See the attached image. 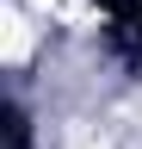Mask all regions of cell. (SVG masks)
<instances>
[{"instance_id": "6da1fadb", "label": "cell", "mask_w": 142, "mask_h": 149, "mask_svg": "<svg viewBox=\"0 0 142 149\" xmlns=\"http://www.w3.org/2000/svg\"><path fill=\"white\" fill-rule=\"evenodd\" d=\"M31 44H37V31H31V13H25V6H6V62H12V68H25Z\"/></svg>"}]
</instances>
